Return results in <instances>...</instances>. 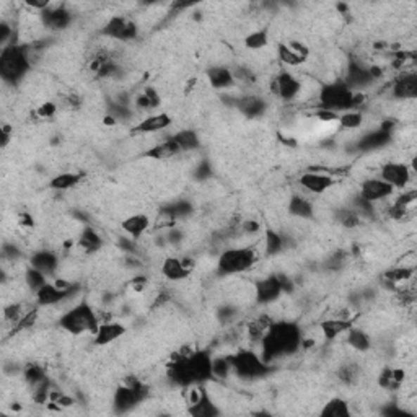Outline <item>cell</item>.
<instances>
[{"label": "cell", "mask_w": 417, "mask_h": 417, "mask_svg": "<svg viewBox=\"0 0 417 417\" xmlns=\"http://www.w3.org/2000/svg\"><path fill=\"white\" fill-rule=\"evenodd\" d=\"M302 331L295 323L274 321L259 341V355L266 364L286 359L300 351Z\"/></svg>", "instance_id": "cell-1"}, {"label": "cell", "mask_w": 417, "mask_h": 417, "mask_svg": "<svg viewBox=\"0 0 417 417\" xmlns=\"http://www.w3.org/2000/svg\"><path fill=\"white\" fill-rule=\"evenodd\" d=\"M212 377V357L207 352L184 354L168 367L169 382L177 386H183V388L203 385Z\"/></svg>", "instance_id": "cell-2"}, {"label": "cell", "mask_w": 417, "mask_h": 417, "mask_svg": "<svg viewBox=\"0 0 417 417\" xmlns=\"http://www.w3.org/2000/svg\"><path fill=\"white\" fill-rule=\"evenodd\" d=\"M364 94H355L344 84V80H333L320 86L316 95L318 108L341 115L349 110H359L364 103Z\"/></svg>", "instance_id": "cell-3"}, {"label": "cell", "mask_w": 417, "mask_h": 417, "mask_svg": "<svg viewBox=\"0 0 417 417\" xmlns=\"http://www.w3.org/2000/svg\"><path fill=\"white\" fill-rule=\"evenodd\" d=\"M58 323L70 336H85V334L94 336L101 320L89 300H80L67 308L59 316Z\"/></svg>", "instance_id": "cell-4"}, {"label": "cell", "mask_w": 417, "mask_h": 417, "mask_svg": "<svg viewBox=\"0 0 417 417\" xmlns=\"http://www.w3.org/2000/svg\"><path fill=\"white\" fill-rule=\"evenodd\" d=\"M32 65L33 63L28 46L15 43L2 49V54H0V75H2L5 85H18L27 77Z\"/></svg>", "instance_id": "cell-5"}, {"label": "cell", "mask_w": 417, "mask_h": 417, "mask_svg": "<svg viewBox=\"0 0 417 417\" xmlns=\"http://www.w3.org/2000/svg\"><path fill=\"white\" fill-rule=\"evenodd\" d=\"M259 261V253L253 246H226L215 261V267L222 276L243 274L253 269Z\"/></svg>", "instance_id": "cell-6"}, {"label": "cell", "mask_w": 417, "mask_h": 417, "mask_svg": "<svg viewBox=\"0 0 417 417\" xmlns=\"http://www.w3.org/2000/svg\"><path fill=\"white\" fill-rule=\"evenodd\" d=\"M292 281L284 274H269L255 284L253 293L257 305L271 307L281 300L287 290H292Z\"/></svg>", "instance_id": "cell-7"}, {"label": "cell", "mask_w": 417, "mask_h": 417, "mask_svg": "<svg viewBox=\"0 0 417 417\" xmlns=\"http://www.w3.org/2000/svg\"><path fill=\"white\" fill-rule=\"evenodd\" d=\"M230 362L231 373H235L238 378H262L266 373L271 372V365L266 364L259 352L255 351H240L230 355Z\"/></svg>", "instance_id": "cell-8"}, {"label": "cell", "mask_w": 417, "mask_h": 417, "mask_svg": "<svg viewBox=\"0 0 417 417\" xmlns=\"http://www.w3.org/2000/svg\"><path fill=\"white\" fill-rule=\"evenodd\" d=\"M414 163L404 162H386L380 167L378 178L394 188V191L408 189L414 179Z\"/></svg>", "instance_id": "cell-9"}, {"label": "cell", "mask_w": 417, "mask_h": 417, "mask_svg": "<svg viewBox=\"0 0 417 417\" xmlns=\"http://www.w3.org/2000/svg\"><path fill=\"white\" fill-rule=\"evenodd\" d=\"M271 91L281 101L293 103L300 100L303 91V80L293 75L290 70H282L271 80Z\"/></svg>", "instance_id": "cell-10"}, {"label": "cell", "mask_w": 417, "mask_h": 417, "mask_svg": "<svg viewBox=\"0 0 417 417\" xmlns=\"http://www.w3.org/2000/svg\"><path fill=\"white\" fill-rule=\"evenodd\" d=\"M38 18L41 28L58 33L70 27L72 22H74V13L65 7V4L49 2L48 7L38 13Z\"/></svg>", "instance_id": "cell-11"}, {"label": "cell", "mask_w": 417, "mask_h": 417, "mask_svg": "<svg viewBox=\"0 0 417 417\" xmlns=\"http://www.w3.org/2000/svg\"><path fill=\"white\" fill-rule=\"evenodd\" d=\"M336 184L338 179L331 173H326V169H308L298 177V186L303 189V193L310 195L326 194Z\"/></svg>", "instance_id": "cell-12"}, {"label": "cell", "mask_w": 417, "mask_h": 417, "mask_svg": "<svg viewBox=\"0 0 417 417\" xmlns=\"http://www.w3.org/2000/svg\"><path fill=\"white\" fill-rule=\"evenodd\" d=\"M342 80L355 94H365V90H368L377 82L372 67H367L362 63H355V60L347 65Z\"/></svg>", "instance_id": "cell-13"}, {"label": "cell", "mask_w": 417, "mask_h": 417, "mask_svg": "<svg viewBox=\"0 0 417 417\" xmlns=\"http://www.w3.org/2000/svg\"><path fill=\"white\" fill-rule=\"evenodd\" d=\"M360 195L365 200H368L370 204H383L388 203L390 199H393L394 195V188L390 186L388 183H385L383 179H380L378 177H372V178H365L362 183H360L359 191Z\"/></svg>", "instance_id": "cell-14"}, {"label": "cell", "mask_w": 417, "mask_h": 417, "mask_svg": "<svg viewBox=\"0 0 417 417\" xmlns=\"http://www.w3.org/2000/svg\"><path fill=\"white\" fill-rule=\"evenodd\" d=\"M194 261L188 256H168L162 262L160 271L169 282H183L193 274Z\"/></svg>", "instance_id": "cell-15"}, {"label": "cell", "mask_w": 417, "mask_h": 417, "mask_svg": "<svg viewBox=\"0 0 417 417\" xmlns=\"http://www.w3.org/2000/svg\"><path fill=\"white\" fill-rule=\"evenodd\" d=\"M101 34L116 41H131L134 38H137L139 28L134 20L117 15V17L108 20L105 27L101 30Z\"/></svg>", "instance_id": "cell-16"}, {"label": "cell", "mask_w": 417, "mask_h": 417, "mask_svg": "<svg viewBox=\"0 0 417 417\" xmlns=\"http://www.w3.org/2000/svg\"><path fill=\"white\" fill-rule=\"evenodd\" d=\"M390 95L394 101H414L417 96V74L404 70L391 84Z\"/></svg>", "instance_id": "cell-17"}, {"label": "cell", "mask_w": 417, "mask_h": 417, "mask_svg": "<svg viewBox=\"0 0 417 417\" xmlns=\"http://www.w3.org/2000/svg\"><path fill=\"white\" fill-rule=\"evenodd\" d=\"M388 143H391V129L380 127L362 134L359 141L355 142V148H357L359 152L372 153L382 150Z\"/></svg>", "instance_id": "cell-18"}, {"label": "cell", "mask_w": 417, "mask_h": 417, "mask_svg": "<svg viewBox=\"0 0 417 417\" xmlns=\"http://www.w3.org/2000/svg\"><path fill=\"white\" fill-rule=\"evenodd\" d=\"M172 122L173 120L168 113H152V115L142 117V120L134 126L132 132L137 134V136H152V134L163 132L165 129L172 126Z\"/></svg>", "instance_id": "cell-19"}, {"label": "cell", "mask_w": 417, "mask_h": 417, "mask_svg": "<svg viewBox=\"0 0 417 417\" xmlns=\"http://www.w3.org/2000/svg\"><path fill=\"white\" fill-rule=\"evenodd\" d=\"M28 266L43 272L46 277H54L59 272L60 261L58 253H54L53 250H38L30 256Z\"/></svg>", "instance_id": "cell-20"}, {"label": "cell", "mask_w": 417, "mask_h": 417, "mask_svg": "<svg viewBox=\"0 0 417 417\" xmlns=\"http://www.w3.org/2000/svg\"><path fill=\"white\" fill-rule=\"evenodd\" d=\"M233 105L241 115L250 117V120H256V117H262L267 111V101L259 95H243L235 98Z\"/></svg>", "instance_id": "cell-21"}, {"label": "cell", "mask_w": 417, "mask_h": 417, "mask_svg": "<svg viewBox=\"0 0 417 417\" xmlns=\"http://www.w3.org/2000/svg\"><path fill=\"white\" fill-rule=\"evenodd\" d=\"M127 331V328L120 321L105 320L100 323V326L94 334V342L96 346H110L117 339H121Z\"/></svg>", "instance_id": "cell-22"}, {"label": "cell", "mask_w": 417, "mask_h": 417, "mask_svg": "<svg viewBox=\"0 0 417 417\" xmlns=\"http://www.w3.org/2000/svg\"><path fill=\"white\" fill-rule=\"evenodd\" d=\"M205 77H207L209 85L212 86L214 90H219V91H229L236 85L233 72H231V69H229L226 65L209 67L207 72H205Z\"/></svg>", "instance_id": "cell-23"}, {"label": "cell", "mask_w": 417, "mask_h": 417, "mask_svg": "<svg viewBox=\"0 0 417 417\" xmlns=\"http://www.w3.org/2000/svg\"><path fill=\"white\" fill-rule=\"evenodd\" d=\"M152 220L147 214H132L121 222V230L127 235V238L139 240L150 230Z\"/></svg>", "instance_id": "cell-24"}, {"label": "cell", "mask_w": 417, "mask_h": 417, "mask_svg": "<svg viewBox=\"0 0 417 417\" xmlns=\"http://www.w3.org/2000/svg\"><path fill=\"white\" fill-rule=\"evenodd\" d=\"M287 212L298 220H310L315 217V205L305 194H292L287 200Z\"/></svg>", "instance_id": "cell-25"}, {"label": "cell", "mask_w": 417, "mask_h": 417, "mask_svg": "<svg viewBox=\"0 0 417 417\" xmlns=\"http://www.w3.org/2000/svg\"><path fill=\"white\" fill-rule=\"evenodd\" d=\"M103 236L98 233V231L94 229V226H85L84 230L80 231L79 240H77V248L84 251L86 255L96 253L103 248Z\"/></svg>", "instance_id": "cell-26"}, {"label": "cell", "mask_w": 417, "mask_h": 417, "mask_svg": "<svg viewBox=\"0 0 417 417\" xmlns=\"http://www.w3.org/2000/svg\"><path fill=\"white\" fill-rule=\"evenodd\" d=\"M351 326H352L351 320H344V318L333 316V318H328V320H324L321 323L320 329L323 333V338L326 339V341H336L339 336H344Z\"/></svg>", "instance_id": "cell-27"}, {"label": "cell", "mask_w": 417, "mask_h": 417, "mask_svg": "<svg viewBox=\"0 0 417 417\" xmlns=\"http://www.w3.org/2000/svg\"><path fill=\"white\" fill-rule=\"evenodd\" d=\"M344 339H346L347 346L355 352H368L372 347V339H370L368 333L362 328H355L354 324L344 334Z\"/></svg>", "instance_id": "cell-28"}, {"label": "cell", "mask_w": 417, "mask_h": 417, "mask_svg": "<svg viewBox=\"0 0 417 417\" xmlns=\"http://www.w3.org/2000/svg\"><path fill=\"white\" fill-rule=\"evenodd\" d=\"M179 148L174 141L172 139V136L163 139L162 142L158 143H153L152 147H148L146 152H143V155L148 157V158H155V160H167V158H172V157H177L179 155Z\"/></svg>", "instance_id": "cell-29"}, {"label": "cell", "mask_w": 417, "mask_h": 417, "mask_svg": "<svg viewBox=\"0 0 417 417\" xmlns=\"http://www.w3.org/2000/svg\"><path fill=\"white\" fill-rule=\"evenodd\" d=\"M172 139L181 153H191L200 148V137L193 129H181V131L172 134Z\"/></svg>", "instance_id": "cell-30"}, {"label": "cell", "mask_w": 417, "mask_h": 417, "mask_svg": "<svg viewBox=\"0 0 417 417\" xmlns=\"http://www.w3.org/2000/svg\"><path fill=\"white\" fill-rule=\"evenodd\" d=\"M286 236L281 235L276 230H266L264 238H262V253L267 257H276L286 250Z\"/></svg>", "instance_id": "cell-31"}, {"label": "cell", "mask_w": 417, "mask_h": 417, "mask_svg": "<svg viewBox=\"0 0 417 417\" xmlns=\"http://www.w3.org/2000/svg\"><path fill=\"white\" fill-rule=\"evenodd\" d=\"M336 124L342 131H359L365 124V115L360 110L344 111L339 115Z\"/></svg>", "instance_id": "cell-32"}, {"label": "cell", "mask_w": 417, "mask_h": 417, "mask_svg": "<svg viewBox=\"0 0 417 417\" xmlns=\"http://www.w3.org/2000/svg\"><path fill=\"white\" fill-rule=\"evenodd\" d=\"M277 59L286 67H300L308 60L305 56L298 54L295 49H292L287 43H277Z\"/></svg>", "instance_id": "cell-33"}, {"label": "cell", "mask_w": 417, "mask_h": 417, "mask_svg": "<svg viewBox=\"0 0 417 417\" xmlns=\"http://www.w3.org/2000/svg\"><path fill=\"white\" fill-rule=\"evenodd\" d=\"M82 173H74V172H63L59 174H56L51 179L49 186L51 189H54V191H69V189L75 188L77 184L82 181Z\"/></svg>", "instance_id": "cell-34"}, {"label": "cell", "mask_w": 417, "mask_h": 417, "mask_svg": "<svg viewBox=\"0 0 417 417\" xmlns=\"http://www.w3.org/2000/svg\"><path fill=\"white\" fill-rule=\"evenodd\" d=\"M320 414L328 416V417H349L352 414V411H351V408H349V403L346 399L333 398L323 406Z\"/></svg>", "instance_id": "cell-35"}, {"label": "cell", "mask_w": 417, "mask_h": 417, "mask_svg": "<svg viewBox=\"0 0 417 417\" xmlns=\"http://www.w3.org/2000/svg\"><path fill=\"white\" fill-rule=\"evenodd\" d=\"M245 43V48L250 49V51H262L267 48V44H269V33H267V30H253V32H250L248 34L245 36L243 39Z\"/></svg>", "instance_id": "cell-36"}, {"label": "cell", "mask_w": 417, "mask_h": 417, "mask_svg": "<svg viewBox=\"0 0 417 417\" xmlns=\"http://www.w3.org/2000/svg\"><path fill=\"white\" fill-rule=\"evenodd\" d=\"M136 105H137L139 110L152 111V110H155L158 105H160V96H158L155 89H152V86H147V89L142 90L141 95H137Z\"/></svg>", "instance_id": "cell-37"}, {"label": "cell", "mask_w": 417, "mask_h": 417, "mask_svg": "<svg viewBox=\"0 0 417 417\" xmlns=\"http://www.w3.org/2000/svg\"><path fill=\"white\" fill-rule=\"evenodd\" d=\"M334 220L342 226V229H347V230H352V229H357V226L362 224V220L359 219L357 214H354L351 209L347 207H339L334 210Z\"/></svg>", "instance_id": "cell-38"}, {"label": "cell", "mask_w": 417, "mask_h": 417, "mask_svg": "<svg viewBox=\"0 0 417 417\" xmlns=\"http://www.w3.org/2000/svg\"><path fill=\"white\" fill-rule=\"evenodd\" d=\"M48 282H49V277H46L43 272H39L32 266H28L27 271H25V286H27L33 293L38 292L41 287L48 284Z\"/></svg>", "instance_id": "cell-39"}, {"label": "cell", "mask_w": 417, "mask_h": 417, "mask_svg": "<svg viewBox=\"0 0 417 417\" xmlns=\"http://www.w3.org/2000/svg\"><path fill=\"white\" fill-rule=\"evenodd\" d=\"M13 36L15 28L7 22V20H2V22H0V44H2V49L7 48L10 44L17 43V41L13 39Z\"/></svg>", "instance_id": "cell-40"}, {"label": "cell", "mask_w": 417, "mask_h": 417, "mask_svg": "<svg viewBox=\"0 0 417 417\" xmlns=\"http://www.w3.org/2000/svg\"><path fill=\"white\" fill-rule=\"evenodd\" d=\"M56 110H58V108H56L54 103H43V105L38 108V116L48 120V117H53L56 115Z\"/></svg>", "instance_id": "cell-41"}, {"label": "cell", "mask_w": 417, "mask_h": 417, "mask_svg": "<svg viewBox=\"0 0 417 417\" xmlns=\"http://www.w3.org/2000/svg\"><path fill=\"white\" fill-rule=\"evenodd\" d=\"M194 174L195 177H198L199 179H207L209 177H210V167H209V163H200V165H198V168H195V172H194Z\"/></svg>", "instance_id": "cell-42"}, {"label": "cell", "mask_w": 417, "mask_h": 417, "mask_svg": "<svg viewBox=\"0 0 417 417\" xmlns=\"http://www.w3.org/2000/svg\"><path fill=\"white\" fill-rule=\"evenodd\" d=\"M0 134H2V147H7L8 143H10V139H12V136H13L12 127H10L8 124H4Z\"/></svg>", "instance_id": "cell-43"}, {"label": "cell", "mask_w": 417, "mask_h": 417, "mask_svg": "<svg viewBox=\"0 0 417 417\" xmlns=\"http://www.w3.org/2000/svg\"><path fill=\"white\" fill-rule=\"evenodd\" d=\"M18 224L22 225V226H33L34 225L32 215H30V214H22V215H20V217H18Z\"/></svg>", "instance_id": "cell-44"}]
</instances>
